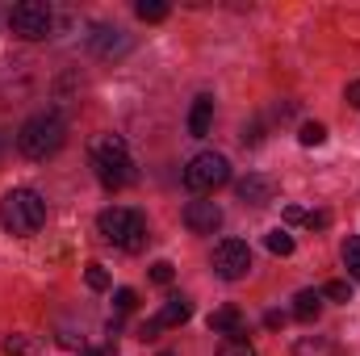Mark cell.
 Listing matches in <instances>:
<instances>
[{
    "instance_id": "1",
    "label": "cell",
    "mask_w": 360,
    "mask_h": 356,
    "mask_svg": "<svg viewBox=\"0 0 360 356\" xmlns=\"http://www.w3.org/2000/svg\"><path fill=\"white\" fill-rule=\"evenodd\" d=\"M63 139H68L63 113H59V109H42V113H34V117L17 130V151H21L25 160H46V155H55V151L63 147Z\"/></svg>"
},
{
    "instance_id": "2",
    "label": "cell",
    "mask_w": 360,
    "mask_h": 356,
    "mask_svg": "<svg viewBox=\"0 0 360 356\" xmlns=\"http://www.w3.org/2000/svg\"><path fill=\"white\" fill-rule=\"evenodd\" d=\"M42 222H46V201H42L34 189H8V193L0 197V227H4L8 235L25 239V235L42 231Z\"/></svg>"
},
{
    "instance_id": "3",
    "label": "cell",
    "mask_w": 360,
    "mask_h": 356,
    "mask_svg": "<svg viewBox=\"0 0 360 356\" xmlns=\"http://www.w3.org/2000/svg\"><path fill=\"white\" fill-rule=\"evenodd\" d=\"M92 168H96V180L105 189H126L134 180V160H130V147L122 134H101L92 139Z\"/></svg>"
},
{
    "instance_id": "4",
    "label": "cell",
    "mask_w": 360,
    "mask_h": 356,
    "mask_svg": "<svg viewBox=\"0 0 360 356\" xmlns=\"http://www.w3.org/2000/svg\"><path fill=\"white\" fill-rule=\"evenodd\" d=\"M96 231H101L105 243H113V248H122V252H143V243H147V218H143L139 210H126V205L101 210Z\"/></svg>"
},
{
    "instance_id": "5",
    "label": "cell",
    "mask_w": 360,
    "mask_h": 356,
    "mask_svg": "<svg viewBox=\"0 0 360 356\" xmlns=\"http://www.w3.org/2000/svg\"><path fill=\"white\" fill-rule=\"evenodd\" d=\"M8 30L25 42H38L55 30V8L42 4V0H21V4L8 8Z\"/></svg>"
},
{
    "instance_id": "6",
    "label": "cell",
    "mask_w": 360,
    "mask_h": 356,
    "mask_svg": "<svg viewBox=\"0 0 360 356\" xmlns=\"http://www.w3.org/2000/svg\"><path fill=\"white\" fill-rule=\"evenodd\" d=\"M226 180H231V164H226V155H218V151H201V155H193L188 168H184V184H188L193 193H214V189H222Z\"/></svg>"
},
{
    "instance_id": "7",
    "label": "cell",
    "mask_w": 360,
    "mask_h": 356,
    "mask_svg": "<svg viewBox=\"0 0 360 356\" xmlns=\"http://www.w3.org/2000/svg\"><path fill=\"white\" fill-rule=\"evenodd\" d=\"M214 272L222 281H243L252 272V248L243 239H222L214 248Z\"/></svg>"
},
{
    "instance_id": "8",
    "label": "cell",
    "mask_w": 360,
    "mask_h": 356,
    "mask_svg": "<svg viewBox=\"0 0 360 356\" xmlns=\"http://www.w3.org/2000/svg\"><path fill=\"white\" fill-rule=\"evenodd\" d=\"M188 314H193V302H188L184 293H176V298H168V302H164V310H160L155 319L139 323V331H134V336H139V340H155L160 331H168V327H180Z\"/></svg>"
},
{
    "instance_id": "9",
    "label": "cell",
    "mask_w": 360,
    "mask_h": 356,
    "mask_svg": "<svg viewBox=\"0 0 360 356\" xmlns=\"http://www.w3.org/2000/svg\"><path fill=\"white\" fill-rule=\"evenodd\" d=\"M184 227H188L193 235H214V231L222 227V210H218L214 201H188V205H184Z\"/></svg>"
},
{
    "instance_id": "10",
    "label": "cell",
    "mask_w": 360,
    "mask_h": 356,
    "mask_svg": "<svg viewBox=\"0 0 360 356\" xmlns=\"http://www.w3.org/2000/svg\"><path fill=\"white\" fill-rule=\"evenodd\" d=\"M89 46L96 59H117V55L130 51V34H122V30H96Z\"/></svg>"
},
{
    "instance_id": "11",
    "label": "cell",
    "mask_w": 360,
    "mask_h": 356,
    "mask_svg": "<svg viewBox=\"0 0 360 356\" xmlns=\"http://www.w3.org/2000/svg\"><path fill=\"white\" fill-rule=\"evenodd\" d=\"M235 193H239V201H243V205H269V201H272V180L252 172V177L239 180V189H235Z\"/></svg>"
},
{
    "instance_id": "12",
    "label": "cell",
    "mask_w": 360,
    "mask_h": 356,
    "mask_svg": "<svg viewBox=\"0 0 360 356\" xmlns=\"http://www.w3.org/2000/svg\"><path fill=\"white\" fill-rule=\"evenodd\" d=\"M205 327H210L214 336H239V331H243V310H239V306H222V310H214V314L205 319Z\"/></svg>"
},
{
    "instance_id": "13",
    "label": "cell",
    "mask_w": 360,
    "mask_h": 356,
    "mask_svg": "<svg viewBox=\"0 0 360 356\" xmlns=\"http://www.w3.org/2000/svg\"><path fill=\"white\" fill-rule=\"evenodd\" d=\"M210 122H214V96H197L193 101V113H188V134L193 139H205L210 134Z\"/></svg>"
},
{
    "instance_id": "14",
    "label": "cell",
    "mask_w": 360,
    "mask_h": 356,
    "mask_svg": "<svg viewBox=\"0 0 360 356\" xmlns=\"http://www.w3.org/2000/svg\"><path fill=\"white\" fill-rule=\"evenodd\" d=\"M293 356H340V344L327 336H306L293 344Z\"/></svg>"
},
{
    "instance_id": "15",
    "label": "cell",
    "mask_w": 360,
    "mask_h": 356,
    "mask_svg": "<svg viewBox=\"0 0 360 356\" xmlns=\"http://www.w3.org/2000/svg\"><path fill=\"white\" fill-rule=\"evenodd\" d=\"M319 310H323V293H314V289H302V293L293 298V319H302V323H314V319H319Z\"/></svg>"
},
{
    "instance_id": "16",
    "label": "cell",
    "mask_w": 360,
    "mask_h": 356,
    "mask_svg": "<svg viewBox=\"0 0 360 356\" xmlns=\"http://www.w3.org/2000/svg\"><path fill=\"white\" fill-rule=\"evenodd\" d=\"M297 143H302V147H323V143H327V126H323V122H302Z\"/></svg>"
},
{
    "instance_id": "17",
    "label": "cell",
    "mask_w": 360,
    "mask_h": 356,
    "mask_svg": "<svg viewBox=\"0 0 360 356\" xmlns=\"http://www.w3.org/2000/svg\"><path fill=\"white\" fill-rule=\"evenodd\" d=\"M264 243H269L272 256H293V235H289V231H269Z\"/></svg>"
},
{
    "instance_id": "18",
    "label": "cell",
    "mask_w": 360,
    "mask_h": 356,
    "mask_svg": "<svg viewBox=\"0 0 360 356\" xmlns=\"http://www.w3.org/2000/svg\"><path fill=\"white\" fill-rule=\"evenodd\" d=\"M134 13H139V21H164L168 17V4L164 0H139Z\"/></svg>"
},
{
    "instance_id": "19",
    "label": "cell",
    "mask_w": 360,
    "mask_h": 356,
    "mask_svg": "<svg viewBox=\"0 0 360 356\" xmlns=\"http://www.w3.org/2000/svg\"><path fill=\"white\" fill-rule=\"evenodd\" d=\"M4 352L8 356H38V340H30V336H8V340H4Z\"/></svg>"
},
{
    "instance_id": "20",
    "label": "cell",
    "mask_w": 360,
    "mask_h": 356,
    "mask_svg": "<svg viewBox=\"0 0 360 356\" xmlns=\"http://www.w3.org/2000/svg\"><path fill=\"white\" fill-rule=\"evenodd\" d=\"M218 356H256V348H252L243 336H226V340L218 344Z\"/></svg>"
},
{
    "instance_id": "21",
    "label": "cell",
    "mask_w": 360,
    "mask_h": 356,
    "mask_svg": "<svg viewBox=\"0 0 360 356\" xmlns=\"http://www.w3.org/2000/svg\"><path fill=\"white\" fill-rule=\"evenodd\" d=\"M344 268H348V276L360 285V239H348L344 243Z\"/></svg>"
},
{
    "instance_id": "22",
    "label": "cell",
    "mask_w": 360,
    "mask_h": 356,
    "mask_svg": "<svg viewBox=\"0 0 360 356\" xmlns=\"http://www.w3.org/2000/svg\"><path fill=\"white\" fill-rule=\"evenodd\" d=\"M323 298H331V302H352V285H348V281H327V285H323Z\"/></svg>"
},
{
    "instance_id": "23",
    "label": "cell",
    "mask_w": 360,
    "mask_h": 356,
    "mask_svg": "<svg viewBox=\"0 0 360 356\" xmlns=\"http://www.w3.org/2000/svg\"><path fill=\"white\" fill-rule=\"evenodd\" d=\"M84 281H89V289H96V293H101V289H109V272H105L101 265L84 268Z\"/></svg>"
},
{
    "instance_id": "24",
    "label": "cell",
    "mask_w": 360,
    "mask_h": 356,
    "mask_svg": "<svg viewBox=\"0 0 360 356\" xmlns=\"http://www.w3.org/2000/svg\"><path fill=\"white\" fill-rule=\"evenodd\" d=\"M172 276H176V268L168 265V260H155V265H151V281H155V285H172Z\"/></svg>"
},
{
    "instance_id": "25",
    "label": "cell",
    "mask_w": 360,
    "mask_h": 356,
    "mask_svg": "<svg viewBox=\"0 0 360 356\" xmlns=\"http://www.w3.org/2000/svg\"><path fill=\"white\" fill-rule=\"evenodd\" d=\"M113 306H117L122 314H130V310L139 306V293H134V289H117V293H113Z\"/></svg>"
},
{
    "instance_id": "26",
    "label": "cell",
    "mask_w": 360,
    "mask_h": 356,
    "mask_svg": "<svg viewBox=\"0 0 360 356\" xmlns=\"http://www.w3.org/2000/svg\"><path fill=\"white\" fill-rule=\"evenodd\" d=\"M306 227L323 231V227H331V214H327V210H314V214H306Z\"/></svg>"
},
{
    "instance_id": "27",
    "label": "cell",
    "mask_w": 360,
    "mask_h": 356,
    "mask_svg": "<svg viewBox=\"0 0 360 356\" xmlns=\"http://www.w3.org/2000/svg\"><path fill=\"white\" fill-rule=\"evenodd\" d=\"M264 327H269V331H281V327H285V314H281V310H269V314H264Z\"/></svg>"
},
{
    "instance_id": "28",
    "label": "cell",
    "mask_w": 360,
    "mask_h": 356,
    "mask_svg": "<svg viewBox=\"0 0 360 356\" xmlns=\"http://www.w3.org/2000/svg\"><path fill=\"white\" fill-rule=\"evenodd\" d=\"M344 96H348V105H352V109H360V80H352V84H348V92H344Z\"/></svg>"
},
{
    "instance_id": "29",
    "label": "cell",
    "mask_w": 360,
    "mask_h": 356,
    "mask_svg": "<svg viewBox=\"0 0 360 356\" xmlns=\"http://www.w3.org/2000/svg\"><path fill=\"white\" fill-rule=\"evenodd\" d=\"M285 222H306V210H297V205H285Z\"/></svg>"
},
{
    "instance_id": "30",
    "label": "cell",
    "mask_w": 360,
    "mask_h": 356,
    "mask_svg": "<svg viewBox=\"0 0 360 356\" xmlns=\"http://www.w3.org/2000/svg\"><path fill=\"white\" fill-rule=\"evenodd\" d=\"M160 356H176V352H160Z\"/></svg>"
}]
</instances>
